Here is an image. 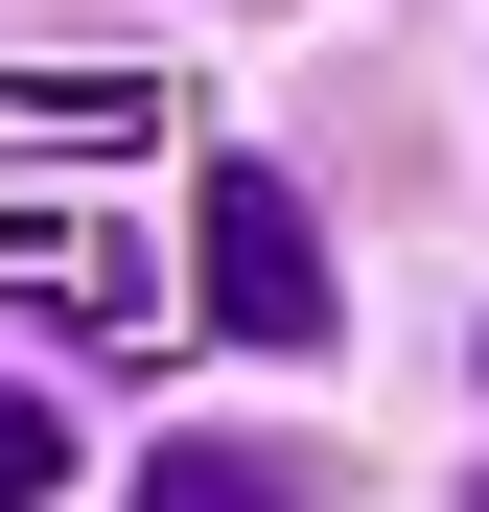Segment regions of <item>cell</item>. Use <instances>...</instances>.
Instances as JSON below:
<instances>
[{"mask_svg": "<svg viewBox=\"0 0 489 512\" xmlns=\"http://www.w3.org/2000/svg\"><path fill=\"white\" fill-rule=\"evenodd\" d=\"M187 256H210V326H233V350H326V256H303V187H280V163H210Z\"/></svg>", "mask_w": 489, "mask_h": 512, "instance_id": "obj_1", "label": "cell"}, {"mask_svg": "<svg viewBox=\"0 0 489 512\" xmlns=\"http://www.w3.org/2000/svg\"><path fill=\"white\" fill-rule=\"evenodd\" d=\"M140 512H280V466H257V443H163V466H140Z\"/></svg>", "mask_w": 489, "mask_h": 512, "instance_id": "obj_2", "label": "cell"}, {"mask_svg": "<svg viewBox=\"0 0 489 512\" xmlns=\"http://www.w3.org/2000/svg\"><path fill=\"white\" fill-rule=\"evenodd\" d=\"M47 489H70V419H47L24 373H0V512H47Z\"/></svg>", "mask_w": 489, "mask_h": 512, "instance_id": "obj_3", "label": "cell"}, {"mask_svg": "<svg viewBox=\"0 0 489 512\" xmlns=\"http://www.w3.org/2000/svg\"><path fill=\"white\" fill-rule=\"evenodd\" d=\"M466 512H489V489H466Z\"/></svg>", "mask_w": 489, "mask_h": 512, "instance_id": "obj_4", "label": "cell"}]
</instances>
